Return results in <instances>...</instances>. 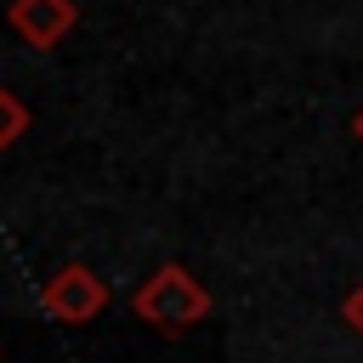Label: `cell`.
I'll return each mask as SVG.
<instances>
[{
  "label": "cell",
  "mask_w": 363,
  "mask_h": 363,
  "mask_svg": "<svg viewBox=\"0 0 363 363\" xmlns=\"http://www.w3.org/2000/svg\"><path fill=\"white\" fill-rule=\"evenodd\" d=\"M352 130H357V142H363V113H357V119H352Z\"/></svg>",
  "instance_id": "6"
},
{
  "label": "cell",
  "mask_w": 363,
  "mask_h": 363,
  "mask_svg": "<svg viewBox=\"0 0 363 363\" xmlns=\"http://www.w3.org/2000/svg\"><path fill=\"white\" fill-rule=\"evenodd\" d=\"M130 312L142 318V323H153L159 335H187L193 323H204L210 318V289L182 267V261H164V267H153L147 278H142V289L130 295Z\"/></svg>",
  "instance_id": "1"
},
{
  "label": "cell",
  "mask_w": 363,
  "mask_h": 363,
  "mask_svg": "<svg viewBox=\"0 0 363 363\" xmlns=\"http://www.w3.org/2000/svg\"><path fill=\"white\" fill-rule=\"evenodd\" d=\"M108 278L102 272H91L85 261H62L45 284H40V306H45V318H57V323H91V318H102L108 312Z\"/></svg>",
  "instance_id": "2"
},
{
  "label": "cell",
  "mask_w": 363,
  "mask_h": 363,
  "mask_svg": "<svg viewBox=\"0 0 363 363\" xmlns=\"http://www.w3.org/2000/svg\"><path fill=\"white\" fill-rule=\"evenodd\" d=\"M34 125V113H28V102L17 96V91H6L0 85V147H11V142H23V130Z\"/></svg>",
  "instance_id": "4"
},
{
  "label": "cell",
  "mask_w": 363,
  "mask_h": 363,
  "mask_svg": "<svg viewBox=\"0 0 363 363\" xmlns=\"http://www.w3.org/2000/svg\"><path fill=\"white\" fill-rule=\"evenodd\" d=\"M340 318H346V329H352V335L363 340V284H357V289L346 295V306H340Z\"/></svg>",
  "instance_id": "5"
},
{
  "label": "cell",
  "mask_w": 363,
  "mask_h": 363,
  "mask_svg": "<svg viewBox=\"0 0 363 363\" xmlns=\"http://www.w3.org/2000/svg\"><path fill=\"white\" fill-rule=\"evenodd\" d=\"M6 23H11V34H17L23 45L57 51V45L74 34L79 6H74V0H11V6H6Z\"/></svg>",
  "instance_id": "3"
}]
</instances>
